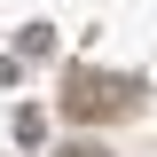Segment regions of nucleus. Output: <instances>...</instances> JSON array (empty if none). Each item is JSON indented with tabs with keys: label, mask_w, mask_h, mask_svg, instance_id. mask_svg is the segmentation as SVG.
<instances>
[{
	"label": "nucleus",
	"mask_w": 157,
	"mask_h": 157,
	"mask_svg": "<svg viewBox=\"0 0 157 157\" xmlns=\"http://www.w3.org/2000/svg\"><path fill=\"white\" fill-rule=\"evenodd\" d=\"M71 157H110V149H71Z\"/></svg>",
	"instance_id": "obj_1"
}]
</instances>
